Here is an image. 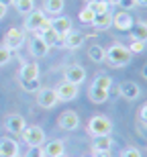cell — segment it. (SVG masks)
Masks as SVG:
<instances>
[{"instance_id":"obj_1","label":"cell","mask_w":147,"mask_h":157,"mask_svg":"<svg viewBox=\"0 0 147 157\" xmlns=\"http://www.w3.org/2000/svg\"><path fill=\"white\" fill-rule=\"evenodd\" d=\"M131 59H133V55L123 43H114V45H110L106 49L104 61H108L110 67H125V65L131 63Z\"/></svg>"},{"instance_id":"obj_2","label":"cell","mask_w":147,"mask_h":157,"mask_svg":"<svg viewBox=\"0 0 147 157\" xmlns=\"http://www.w3.org/2000/svg\"><path fill=\"white\" fill-rule=\"evenodd\" d=\"M112 133V121L108 117L96 114L88 121V135L90 137H104Z\"/></svg>"},{"instance_id":"obj_3","label":"cell","mask_w":147,"mask_h":157,"mask_svg":"<svg viewBox=\"0 0 147 157\" xmlns=\"http://www.w3.org/2000/svg\"><path fill=\"white\" fill-rule=\"evenodd\" d=\"M21 139H23L29 147H41L43 143L47 141V137H45V131H43L39 124H29V127L23 128Z\"/></svg>"},{"instance_id":"obj_4","label":"cell","mask_w":147,"mask_h":157,"mask_svg":"<svg viewBox=\"0 0 147 157\" xmlns=\"http://www.w3.org/2000/svg\"><path fill=\"white\" fill-rule=\"evenodd\" d=\"M35 100H37V104L41 108H45V110H51L53 106L59 102L57 94H55V88H39L35 92Z\"/></svg>"},{"instance_id":"obj_5","label":"cell","mask_w":147,"mask_h":157,"mask_svg":"<svg viewBox=\"0 0 147 157\" xmlns=\"http://www.w3.org/2000/svg\"><path fill=\"white\" fill-rule=\"evenodd\" d=\"M25 43V33L17 27L8 29V33L4 35V41H2V47H6L8 51H18V47Z\"/></svg>"},{"instance_id":"obj_6","label":"cell","mask_w":147,"mask_h":157,"mask_svg":"<svg viewBox=\"0 0 147 157\" xmlns=\"http://www.w3.org/2000/svg\"><path fill=\"white\" fill-rule=\"evenodd\" d=\"M55 94H57V100L59 102H72V100L78 98V94H80V88L76 84H70V82H61L57 88H55Z\"/></svg>"},{"instance_id":"obj_7","label":"cell","mask_w":147,"mask_h":157,"mask_svg":"<svg viewBox=\"0 0 147 157\" xmlns=\"http://www.w3.org/2000/svg\"><path fill=\"white\" fill-rule=\"evenodd\" d=\"M64 80L70 82V84L80 86V84L86 80V70L78 63H72V65H68V67H64Z\"/></svg>"},{"instance_id":"obj_8","label":"cell","mask_w":147,"mask_h":157,"mask_svg":"<svg viewBox=\"0 0 147 157\" xmlns=\"http://www.w3.org/2000/svg\"><path fill=\"white\" fill-rule=\"evenodd\" d=\"M57 127L64 131H76L80 127V117L76 110H64L57 118Z\"/></svg>"},{"instance_id":"obj_9","label":"cell","mask_w":147,"mask_h":157,"mask_svg":"<svg viewBox=\"0 0 147 157\" xmlns=\"http://www.w3.org/2000/svg\"><path fill=\"white\" fill-rule=\"evenodd\" d=\"M45 23H47V14H45L43 10H33V12L27 14V18H25V29L37 33Z\"/></svg>"},{"instance_id":"obj_10","label":"cell","mask_w":147,"mask_h":157,"mask_svg":"<svg viewBox=\"0 0 147 157\" xmlns=\"http://www.w3.org/2000/svg\"><path fill=\"white\" fill-rule=\"evenodd\" d=\"M35 35H37V37H41L43 43H45L49 49H51V47H55V45H61V37H59L57 33H55V31L49 27V18H47V23L43 25V27L37 31Z\"/></svg>"},{"instance_id":"obj_11","label":"cell","mask_w":147,"mask_h":157,"mask_svg":"<svg viewBox=\"0 0 147 157\" xmlns=\"http://www.w3.org/2000/svg\"><path fill=\"white\" fill-rule=\"evenodd\" d=\"M84 41H86L84 33H80V31H74V29H72L68 35L61 37V47H64V49H80V47L84 45Z\"/></svg>"},{"instance_id":"obj_12","label":"cell","mask_w":147,"mask_h":157,"mask_svg":"<svg viewBox=\"0 0 147 157\" xmlns=\"http://www.w3.org/2000/svg\"><path fill=\"white\" fill-rule=\"evenodd\" d=\"M25 127H27L25 118L21 117V114H17V112H12V114H8V117L4 118V128L12 135H21Z\"/></svg>"},{"instance_id":"obj_13","label":"cell","mask_w":147,"mask_h":157,"mask_svg":"<svg viewBox=\"0 0 147 157\" xmlns=\"http://www.w3.org/2000/svg\"><path fill=\"white\" fill-rule=\"evenodd\" d=\"M29 51H31V55H33L35 59H41V57H47L49 55V47L43 43L41 37L33 35L29 39Z\"/></svg>"},{"instance_id":"obj_14","label":"cell","mask_w":147,"mask_h":157,"mask_svg":"<svg viewBox=\"0 0 147 157\" xmlns=\"http://www.w3.org/2000/svg\"><path fill=\"white\" fill-rule=\"evenodd\" d=\"M112 27L117 31H131V27H133V17L125 10L112 12Z\"/></svg>"},{"instance_id":"obj_15","label":"cell","mask_w":147,"mask_h":157,"mask_svg":"<svg viewBox=\"0 0 147 157\" xmlns=\"http://www.w3.org/2000/svg\"><path fill=\"white\" fill-rule=\"evenodd\" d=\"M64 153H65V143L61 139L43 143V155L45 157H64Z\"/></svg>"},{"instance_id":"obj_16","label":"cell","mask_w":147,"mask_h":157,"mask_svg":"<svg viewBox=\"0 0 147 157\" xmlns=\"http://www.w3.org/2000/svg\"><path fill=\"white\" fill-rule=\"evenodd\" d=\"M118 94H121L125 100L133 102V100H137L141 96V88H139V84H135V82H123V84L118 86Z\"/></svg>"},{"instance_id":"obj_17","label":"cell","mask_w":147,"mask_h":157,"mask_svg":"<svg viewBox=\"0 0 147 157\" xmlns=\"http://www.w3.org/2000/svg\"><path fill=\"white\" fill-rule=\"evenodd\" d=\"M49 27L59 37H64L72 31V21H70V17H53V18H49Z\"/></svg>"},{"instance_id":"obj_18","label":"cell","mask_w":147,"mask_h":157,"mask_svg":"<svg viewBox=\"0 0 147 157\" xmlns=\"http://www.w3.org/2000/svg\"><path fill=\"white\" fill-rule=\"evenodd\" d=\"M39 63H35V61H27V63L21 67V71H18V78H21V82H31V80H39Z\"/></svg>"},{"instance_id":"obj_19","label":"cell","mask_w":147,"mask_h":157,"mask_svg":"<svg viewBox=\"0 0 147 157\" xmlns=\"http://www.w3.org/2000/svg\"><path fill=\"white\" fill-rule=\"evenodd\" d=\"M0 157H18V143L14 139H0Z\"/></svg>"},{"instance_id":"obj_20","label":"cell","mask_w":147,"mask_h":157,"mask_svg":"<svg viewBox=\"0 0 147 157\" xmlns=\"http://www.w3.org/2000/svg\"><path fill=\"white\" fill-rule=\"evenodd\" d=\"M114 141H112L110 135H104V137H94L92 141V151L94 153H104V151H110Z\"/></svg>"},{"instance_id":"obj_21","label":"cell","mask_w":147,"mask_h":157,"mask_svg":"<svg viewBox=\"0 0 147 157\" xmlns=\"http://www.w3.org/2000/svg\"><path fill=\"white\" fill-rule=\"evenodd\" d=\"M64 6H65L64 0H43V8H41V10L45 12V14L59 17V14H61V10H64Z\"/></svg>"},{"instance_id":"obj_22","label":"cell","mask_w":147,"mask_h":157,"mask_svg":"<svg viewBox=\"0 0 147 157\" xmlns=\"http://www.w3.org/2000/svg\"><path fill=\"white\" fill-rule=\"evenodd\" d=\"M92 27L96 31H106L108 27H112V12H104V14H96L92 21Z\"/></svg>"},{"instance_id":"obj_23","label":"cell","mask_w":147,"mask_h":157,"mask_svg":"<svg viewBox=\"0 0 147 157\" xmlns=\"http://www.w3.org/2000/svg\"><path fill=\"white\" fill-rule=\"evenodd\" d=\"M131 41L147 43V23H133V27H131Z\"/></svg>"},{"instance_id":"obj_24","label":"cell","mask_w":147,"mask_h":157,"mask_svg":"<svg viewBox=\"0 0 147 157\" xmlns=\"http://www.w3.org/2000/svg\"><path fill=\"white\" fill-rule=\"evenodd\" d=\"M88 6L92 8V12H94V14L112 12V2H110V0H92V2H88Z\"/></svg>"},{"instance_id":"obj_25","label":"cell","mask_w":147,"mask_h":157,"mask_svg":"<svg viewBox=\"0 0 147 157\" xmlns=\"http://www.w3.org/2000/svg\"><path fill=\"white\" fill-rule=\"evenodd\" d=\"M88 98L92 100L94 104H104L106 100H108V90H100V88L90 86V90H88Z\"/></svg>"},{"instance_id":"obj_26","label":"cell","mask_w":147,"mask_h":157,"mask_svg":"<svg viewBox=\"0 0 147 157\" xmlns=\"http://www.w3.org/2000/svg\"><path fill=\"white\" fill-rule=\"evenodd\" d=\"M12 6H14V10L18 14H25V17L35 10V2L33 0H12Z\"/></svg>"},{"instance_id":"obj_27","label":"cell","mask_w":147,"mask_h":157,"mask_svg":"<svg viewBox=\"0 0 147 157\" xmlns=\"http://www.w3.org/2000/svg\"><path fill=\"white\" fill-rule=\"evenodd\" d=\"M88 57L94 61V63H102L106 57V49L104 47H100L98 43H94L92 47H88Z\"/></svg>"},{"instance_id":"obj_28","label":"cell","mask_w":147,"mask_h":157,"mask_svg":"<svg viewBox=\"0 0 147 157\" xmlns=\"http://www.w3.org/2000/svg\"><path fill=\"white\" fill-rule=\"evenodd\" d=\"M92 86H94V88H100V90H108V92H110V88H112V78H110V76H104V74H100V76L94 78Z\"/></svg>"},{"instance_id":"obj_29","label":"cell","mask_w":147,"mask_h":157,"mask_svg":"<svg viewBox=\"0 0 147 157\" xmlns=\"http://www.w3.org/2000/svg\"><path fill=\"white\" fill-rule=\"evenodd\" d=\"M94 17H96V14L92 12L90 6H84L82 10H80V14H78V18H80V23H82V25H92Z\"/></svg>"},{"instance_id":"obj_30","label":"cell","mask_w":147,"mask_h":157,"mask_svg":"<svg viewBox=\"0 0 147 157\" xmlns=\"http://www.w3.org/2000/svg\"><path fill=\"white\" fill-rule=\"evenodd\" d=\"M127 49L131 51V55H137V53H143L147 49V43H143V41H131V45Z\"/></svg>"},{"instance_id":"obj_31","label":"cell","mask_w":147,"mask_h":157,"mask_svg":"<svg viewBox=\"0 0 147 157\" xmlns=\"http://www.w3.org/2000/svg\"><path fill=\"white\" fill-rule=\"evenodd\" d=\"M21 88L25 92H37L41 88V82L39 80H31V82H21Z\"/></svg>"},{"instance_id":"obj_32","label":"cell","mask_w":147,"mask_h":157,"mask_svg":"<svg viewBox=\"0 0 147 157\" xmlns=\"http://www.w3.org/2000/svg\"><path fill=\"white\" fill-rule=\"evenodd\" d=\"M117 6L121 8V10L129 12V10H133V8L137 6V2H135V0H117Z\"/></svg>"},{"instance_id":"obj_33","label":"cell","mask_w":147,"mask_h":157,"mask_svg":"<svg viewBox=\"0 0 147 157\" xmlns=\"http://www.w3.org/2000/svg\"><path fill=\"white\" fill-rule=\"evenodd\" d=\"M10 59H12V51H8L6 47L0 45V67H2V65H6Z\"/></svg>"},{"instance_id":"obj_34","label":"cell","mask_w":147,"mask_h":157,"mask_svg":"<svg viewBox=\"0 0 147 157\" xmlns=\"http://www.w3.org/2000/svg\"><path fill=\"white\" fill-rule=\"evenodd\" d=\"M23 157H45L43 155V147H29Z\"/></svg>"},{"instance_id":"obj_35","label":"cell","mask_w":147,"mask_h":157,"mask_svg":"<svg viewBox=\"0 0 147 157\" xmlns=\"http://www.w3.org/2000/svg\"><path fill=\"white\" fill-rule=\"evenodd\" d=\"M121 157H143L141 151L137 149V147H127L123 153H121Z\"/></svg>"},{"instance_id":"obj_36","label":"cell","mask_w":147,"mask_h":157,"mask_svg":"<svg viewBox=\"0 0 147 157\" xmlns=\"http://www.w3.org/2000/svg\"><path fill=\"white\" fill-rule=\"evenodd\" d=\"M139 121H141V124L147 127V104H143L141 110H139Z\"/></svg>"},{"instance_id":"obj_37","label":"cell","mask_w":147,"mask_h":157,"mask_svg":"<svg viewBox=\"0 0 147 157\" xmlns=\"http://www.w3.org/2000/svg\"><path fill=\"white\" fill-rule=\"evenodd\" d=\"M4 17H6V6H2V4H0V21H2Z\"/></svg>"},{"instance_id":"obj_38","label":"cell","mask_w":147,"mask_h":157,"mask_svg":"<svg viewBox=\"0 0 147 157\" xmlns=\"http://www.w3.org/2000/svg\"><path fill=\"white\" fill-rule=\"evenodd\" d=\"M94 157H110V151H104V153H94Z\"/></svg>"},{"instance_id":"obj_39","label":"cell","mask_w":147,"mask_h":157,"mask_svg":"<svg viewBox=\"0 0 147 157\" xmlns=\"http://www.w3.org/2000/svg\"><path fill=\"white\" fill-rule=\"evenodd\" d=\"M0 4H2V6H6V8H8V6H12V0H0Z\"/></svg>"},{"instance_id":"obj_40","label":"cell","mask_w":147,"mask_h":157,"mask_svg":"<svg viewBox=\"0 0 147 157\" xmlns=\"http://www.w3.org/2000/svg\"><path fill=\"white\" fill-rule=\"evenodd\" d=\"M137 6H143V8H147V0H135Z\"/></svg>"},{"instance_id":"obj_41","label":"cell","mask_w":147,"mask_h":157,"mask_svg":"<svg viewBox=\"0 0 147 157\" xmlns=\"http://www.w3.org/2000/svg\"><path fill=\"white\" fill-rule=\"evenodd\" d=\"M141 76H143V78H145V80H147V63H145V65H143V67H141Z\"/></svg>"},{"instance_id":"obj_42","label":"cell","mask_w":147,"mask_h":157,"mask_svg":"<svg viewBox=\"0 0 147 157\" xmlns=\"http://www.w3.org/2000/svg\"><path fill=\"white\" fill-rule=\"evenodd\" d=\"M110 2H112V4H117V0H110Z\"/></svg>"},{"instance_id":"obj_43","label":"cell","mask_w":147,"mask_h":157,"mask_svg":"<svg viewBox=\"0 0 147 157\" xmlns=\"http://www.w3.org/2000/svg\"><path fill=\"white\" fill-rule=\"evenodd\" d=\"M86 2H92V0H86Z\"/></svg>"},{"instance_id":"obj_44","label":"cell","mask_w":147,"mask_h":157,"mask_svg":"<svg viewBox=\"0 0 147 157\" xmlns=\"http://www.w3.org/2000/svg\"><path fill=\"white\" fill-rule=\"evenodd\" d=\"M90 157H94V155H90Z\"/></svg>"}]
</instances>
